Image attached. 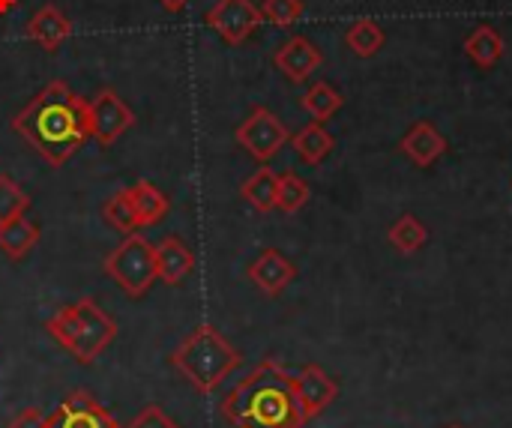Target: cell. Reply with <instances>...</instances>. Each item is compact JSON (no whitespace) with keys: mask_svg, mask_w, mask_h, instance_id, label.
Masks as SVG:
<instances>
[{"mask_svg":"<svg viewBox=\"0 0 512 428\" xmlns=\"http://www.w3.org/2000/svg\"><path fill=\"white\" fill-rule=\"evenodd\" d=\"M12 132L21 135L51 168L66 165L90 135V102L69 90L66 81H48L30 105L12 117Z\"/></svg>","mask_w":512,"mask_h":428,"instance_id":"obj_1","label":"cell"},{"mask_svg":"<svg viewBox=\"0 0 512 428\" xmlns=\"http://www.w3.org/2000/svg\"><path fill=\"white\" fill-rule=\"evenodd\" d=\"M234 428H303L309 420L297 396V375L273 357L261 360L219 405Z\"/></svg>","mask_w":512,"mask_h":428,"instance_id":"obj_2","label":"cell"},{"mask_svg":"<svg viewBox=\"0 0 512 428\" xmlns=\"http://www.w3.org/2000/svg\"><path fill=\"white\" fill-rule=\"evenodd\" d=\"M45 333L66 354H72L75 363L90 366L117 339V324H114V318L93 297H81L78 303L57 309L45 321Z\"/></svg>","mask_w":512,"mask_h":428,"instance_id":"obj_3","label":"cell"},{"mask_svg":"<svg viewBox=\"0 0 512 428\" xmlns=\"http://www.w3.org/2000/svg\"><path fill=\"white\" fill-rule=\"evenodd\" d=\"M243 363L240 351L231 348V342L213 327L198 324L192 333L180 339V345L171 351V366L201 393L210 396L237 366Z\"/></svg>","mask_w":512,"mask_h":428,"instance_id":"obj_4","label":"cell"},{"mask_svg":"<svg viewBox=\"0 0 512 428\" xmlns=\"http://www.w3.org/2000/svg\"><path fill=\"white\" fill-rule=\"evenodd\" d=\"M105 276L132 300H141L156 276V246L141 234L132 231L120 240V246L105 258Z\"/></svg>","mask_w":512,"mask_h":428,"instance_id":"obj_5","label":"cell"},{"mask_svg":"<svg viewBox=\"0 0 512 428\" xmlns=\"http://www.w3.org/2000/svg\"><path fill=\"white\" fill-rule=\"evenodd\" d=\"M234 138L249 156H255L258 162H270L291 141V132L285 129V123L270 108L255 105L249 111V117L237 126Z\"/></svg>","mask_w":512,"mask_h":428,"instance_id":"obj_6","label":"cell"},{"mask_svg":"<svg viewBox=\"0 0 512 428\" xmlns=\"http://www.w3.org/2000/svg\"><path fill=\"white\" fill-rule=\"evenodd\" d=\"M207 27H213L228 45H240L246 42L264 21L261 9L252 0H216L207 15H204Z\"/></svg>","mask_w":512,"mask_h":428,"instance_id":"obj_7","label":"cell"},{"mask_svg":"<svg viewBox=\"0 0 512 428\" xmlns=\"http://www.w3.org/2000/svg\"><path fill=\"white\" fill-rule=\"evenodd\" d=\"M132 123H135V114L117 96V90L102 87L96 99H90V135L96 138V144L111 147L126 129H132Z\"/></svg>","mask_w":512,"mask_h":428,"instance_id":"obj_8","label":"cell"},{"mask_svg":"<svg viewBox=\"0 0 512 428\" xmlns=\"http://www.w3.org/2000/svg\"><path fill=\"white\" fill-rule=\"evenodd\" d=\"M48 428H123L90 393L72 390L48 417Z\"/></svg>","mask_w":512,"mask_h":428,"instance_id":"obj_9","label":"cell"},{"mask_svg":"<svg viewBox=\"0 0 512 428\" xmlns=\"http://www.w3.org/2000/svg\"><path fill=\"white\" fill-rule=\"evenodd\" d=\"M246 276H249V282H252L261 294L279 297V294L297 279V267H294V261L285 258L279 249H264V252L249 264Z\"/></svg>","mask_w":512,"mask_h":428,"instance_id":"obj_10","label":"cell"},{"mask_svg":"<svg viewBox=\"0 0 512 428\" xmlns=\"http://www.w3.org/2000/svg\"><path fill=\"white\" fill-rule=\"evenodd\" d=\"M273 63H276V69H279L288 81L300 84V81H306V78L324 63V54H321V48H318L312 39H306V36H291V39H285V42L276 48Z\"/></svg>","mask_w":512,"mask_h":428,"instance_id":"obj_11","label":"cell"},{"mask_svg":"<svg viewBox=\"0 0 512 428\" xmlns=\"http://www.w3.org/2000/svg\"><path fill=\"white\" fill-rule=\"evenodd\" d=\"M297 396H300L306 420H315L318 414H324L336 402L339 384L321 366H303L297 375Z\"/></svg>","mask_w":512,"mask_h":428,"instance_id":"obj_12","label":"cell"},{"mask_svg":"<svg viewBox=\"0 0 512 428\" xmlns=\"http://www.w3.org/2000/svg\"><path fill=\"white\" fill-rule=\"evenodd\" d=\"M24 36L33 39L36 45H42L45 51H57L72 36V21L63 15L60 6L48 3V6H39L30 15V21L24 27Z\"/></svg>","mask_w":512,"mask_h":428,"instance_id":"obj_13","label":"cell"},{"mask_svg":"<svg viewBox=\"0 0 512 428\" xmlns=\"http://www.w3.org/2000/svg\"><path fill=\"white\" fill-rule=\"evenodd\" d=\"M399 150L420 168L435 165L444 153H447V138L429 123V120H417L399 141Z\"/></svg>","mask_w":512,"mask_h":428,"instance_id":"obj_14","label":"cell"},{"mask_svg":"<svg viewBox=\"0 0 512 428\" xmlns=\"http://www.w3.org/2000/svg\"><path fill=\"white\" fill-rule=\"evenodd\" d=\"M192 270H195V255L186 249L180 237H165L162 243H156V276L168 288L180 285Z\"/></svg>","mask_w":512,"mask_h":428,"instance_id":"obj_15","label":"cell"},{"mask_svg":"<svg viewBox=\"0 0 512 428\" xmlns=\"http://www.w3.org/2000/svg\"><path fill=\"white\" fill-rule=\"evenodd\" d=\"M126 189H129V201L135 207V216H138V225L141 228H153V225H159L168 216V207H171L168 204V195L156 183L138 180V183L126 186Z\"/></svg>","mask_w":512,"mask_h":428,"instance_id":"obj_16","label":"cell"},{"mask_svg":"<svg viewBox=\"0 0 512 428\" xmlns=\"http://www.w3.org/2000/svg\"><path fill=\"white\" fill-rule=\"evenodd\" d=\"M39 243V225L27 216H18L12 222L0 225V252L12 261H24Z\"/></svg>","mask_w":512,"mask_h":428,"instance_id":"obj_17","label":"cell"},{"mask_svg":"<svg viewBox=\"0 0 512 428\" xmlns=\"http://www.w3.org/2000/svg\"><path fill=\"white\" fill-rule=\"evenodd\" d=\"M504 48H507V42H504L501 30H495L492 24L474 27V30L468 33V39H465V54H468L480 69L498 66V60L504 57Z\"/></svg>","mask_w":512,"mask_h":428,"instance_id":"obj_18","label":"cell"},{"mask_svg":"<svg viewBox=\"0 0 512 428\" xmlns=\"http://www.w3.org/2000/svg\"><path fill=\"white\" fill-rule=\"evenodd\" d=\"M291 147H294V153H297L306 165H321V162L333 153L336 138L327 132L324 123L312 120V123L303 126L297 135H291Z\"/></svg>","mask_w":512,"mask_h":428,"instance_id":"obj_19","label":"cell"},{"mask_svg":"<svg viewBox=\"0 0 512 428\" xmlns=\"http://www.w3.org/2000/svg\"><path fill=\"white\" fill-rule=\"evenodd\" d=\"M276 189H279V174L273 168H258L240 189V195L246 198V204H252L258 213H270L276 210Z\"/></svg>","mask_w":512,"mask_h":428,"instance_id":"obj_20","label":"cell"},{"mask_svg":"<svg viewBox=\"0 0 512 428\" xmlns=\"http://www.w3.org/2000/svg\"><path fill=\"white\" fill-rule=\"evenodd\" d=\"M345 42H348V48H351L357 57H375V54L384 48L387 33L381 30L378 21H372V18H357V21L348 27Z\"/></svg>","mask_w":512,"mask_h":428,"instance_id":"obj_21","label":"cell"},{"mask_svg":"<svg viewBox=\"0 0 512 428\" xmlns=\"http://www.w3.org/2000/svg\"><path fill=\"white\" fill-rule=\"evenodd\" d=\"M342 105H345V96H342L333 84H327V81H315V84L303 93V108H306V111L312 114V120H318V123L330 120Z\"/></svg>","mask_w":512,"mask_h":428,"instance_id":"obj_22","label":"cell"},{"mask_svg":"<svg viewBox=\"0 0 512 428\" xmlns=\"http://www.w3.org/2000/svg\"><path fill=\"white\" fill-rule=\"evenodd\" d=\"M387 240H390V246H393L396 252H402V255H414V252H420V249L426 246L429 231H426V225H423L417 216L405 213V216L390 228Z\"/></svg>","mask_w":512,"mask_h":428,"instance_id":"obj_23","label":"cell"},{"mask_svg":"<svg viewBox=\"0 0 512 428\" xmlns=\"http://www.w3.org/2000/svg\"><path fill=\"white\" fill-rule=\"evenodd\" d=\"M102 219H105L114 231H120L123 237L132 234V231H141L138 216H135V207H132V201H129V189L114 192V195L102 204Z\"/></svg>","mask_w":512,"mask_h":428,"instance_id":"obj_24","label":"cell"},{"mask_svg":"<svg viewBox=\"0 0 512 428\" xmlns=\"http://www.w3.org/2000/svg\"><path fill=\"white\" fill-rule=\"evenodd\" d=\"M309 198H312V189H309V183H306L300 174H294V171L279 174L276 210H282V213H297V210H303V207L309 204Z\"/></svg>","mask_w":512,"mask_h":428,"instance_id":"obj_25","label":"cell"},{"mask_svg":"<svg viewBox=\"0 0 512 428\" xmlns=\"http://www.w3.org/2000/svg\"><path fill=\"white\" fill-rule=\"evenodd\" d=\"M27 210H30V195L9 174H0V225L24 216Z\"/></svg>","mask_w":512,"mask_h":428,"instance_id":"obj_26","label":"cell"},{"mask_svg":"<svg viewBox=\"0 0 512 428\" xmlns=\"http://www.w3.org/2000/svg\"><path fill=\"white\" fill-rule=\"evenodd\" d=\"M261 15L273 24V27H294L303 15V0H264Z\"/></svg>","mask_w":512,"mask_h":428,"instance_id":"obj_27","label":"cell"},{"mask_svg":"<svg viewBox=\"0 0 512 428\" xmlns=\"http://www.w3.org/2000/svg\"><path fill=\"white\" fill-rule=\"evenodd\" d=\"M123 428H183L177 420H171L159 405H144Z\"/></svg>","mask_w":512,"mask_h":428,"instance_id":"obj_28","label":"cell"},{"mask_svg":"<svg viewBox=\"0 0 512 428\" xmlns=\"http://www.w3.org/2000/svg\"><path fill=\"white\" fill-rule=\"evenodd\" d=\"M6 428H48V417L39 408H24L21 414H15Z\"/></svg>","mask_w":512,"mask_h":428,"instance_id":"obj_29","label":"cell"},{"mask_svg":"<svg viewBox=\"0 0 512 428\" xmlns=\"http://www.w3.org/2000/svg\"><path fill=\"white\" fill-rule=\"evenodd\" d=\"M189 3H192V0H159V6H162L165 12H183Z\"/></svg>","mask_w":512,"mask_h":428,"instance_id":"obj_30","label":"cell"},{"mask_svg":"<svg viewBox=\"0 0 512 428\" xmlns=\"http://www.w3.org/2000/svg\"><path fill=\"white\" fill-rule=\"evenodd\" d=\"M15 3H18V0H0V15H6L9 9H15Z\"/></svg>","mask_w":512,"mask_h":428,"instance_id":"obj_31","label":"cell"},{"mask_svg":"<svg viewBox=\"0 0 512 428\" xmlns=\"http://www.w3.org/2000/svg\"><path fill=\"white\" fill-rule=\"evenodd\" d=\"M447 428H465V426H447Z\"/></svg>","mask_w":512,"mask_h":428,"instance_id":"obj_32","label":"cell"}]
</instances>
